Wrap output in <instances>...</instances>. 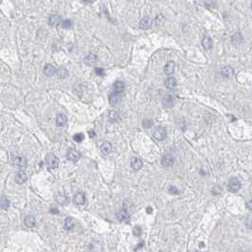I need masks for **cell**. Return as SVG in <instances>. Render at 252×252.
I'll return each instance as SVG.
<instances>
[{"label":"cell","mask_w":252,"mask_h":252,"mask_svg":"<svg viewBox=\"0 0 252 252\" xmlns=\"http://www.w3.org/2000/svg\"><path fill=\"white\" fill-rule=\"evenodd\" d=\"M97 60H98V58H97V56L95 55V54L90 53L84 58V63L86 64H88V65H93L97 63Z\"/></svg>","instance_id":"cell-21"},{"label":"cell","mask_w":252,"mask_h":252,"mask_svg":"<svg viewBox=\"0 0 252 252\" xmlns=\"http://www.w3.org/2000/svg\"><path fill=\"white\" fill-rule=\"evenodd\" d=\"M83 138H84V136H83V134H82V133H78V134L74 135V137H73V139H74L76 142H82V141L83 140Z\"/></svg>","instance_id":"cell-33"},{"label":"cell","mask_w":252,"mask_h":252,"mask_svg":"<svg viewBox=\"0 0 252 252\" xmlns=\"http://www.w3.org/2000/svg\"><path fill=\"white\" fill-rule=\"evenodd\" d=\"M165 86L169 90H173L175 88V86H176V80H175L173 77L167 78L165 81Z\"/></svg>","instance_id":"cell-13"},{"label":"cell","mask_w":252,"mask_h":252,"mask_svg":"<svg viewBox=\"0 0 252 252\" xmlns=\"http://www.w3.org/2000/svg\"><path fill=\"white\" fill-rule=\"evenodd\" d=\"M243 41V37L241 35L240 32H236V33L232 36V43L235 44V45H239Z\"/></svg>","instance_id":"cell-29"},{"label":"cell","mask_w":252,"mask_h":252,"mask_svg":"<svg viewBox=\"0 0 252 252\" xmlns=\"http://www.w3.org/2000/svg\"><path fill=\"white\" fill-rule=\"evenodd\" d=\"M129 217H130V215H129V213L127 212V211H126L125 209H124V210H122V211H119V212L117 214V218H118V221H120V222H123V221L128 220Z\"/></svg>","instance_id":"cell-22"},{"label":"cell","mask_w":252,"mask_h":252,"mask_svg":"<svg viewBox=\"0 0 252 252\" xmlns=\"http://www.w3.org/2000/svg\"><path fill=\"white\" fill-rule=\"evenodd\" d=\"M60 160L57 157L54 155H48L47 157V165L48 169H56L59 166Z\"/></svg>","instance_id":"cell-3"},{"label":"cell","mask_w":252,"mask_h":252,"mask_svg":"<svg viewBox=\"0 0 252 252\" xmlns=\"http://www.w3.org/2000/svg\"><path fill=\"white\" fill-rule=\"evenodd\" d=\"M64 227L65 229H68V231H71V229L74 227V222L71 218L68 217L67 219L64 220Z\"/></svg>","instance_id":"cell-27"},{"label":"cell","mask_w":252,"mask_h":252,"mask_svg":"<svg viewBox=\"0 0 252 252\" xmlns=\"http://www.w3.org/2000/svg\"><path fill=\"white\" fill-rule=\"evenodd\" d=\"M202 46H203L204 48L207 49V50L211 49V48H212V46H213V42H212L211 38L209 37V36H205V37L203 38V40H202Z\"/></svg>","instance_id":"cell-15"},{"label":"cell","mask_w":252,"mask_h":252,"mask_svg":"<svg viewBox=\"0 0 252 252\" xmlns=\"http://www.w3.org/2000/svg\"><path fill=\"white\" fill-rule=\"evenodd\" d=\"M143 246H144V243H143V242H142V243H140V244H138V246H137V247L135 248V250L137 251V250H138L139 248L141 249L142 247H143Z\"/></svg>","instance_id":"cell-36"},{"label":"cell","mask_w":252,"mask_h":252,"mask_svg":"<svg viewBox=\"0 0 252 252\" xmlns=\"http://www.w3.org/2000/svg\"><path fill=\"white\" fill-rule=\"evenodd\" d=\"M68 122V117L64 114H59L56 117V124L58 126H64Z\"/></svg>","instance_id":"cell-16"},{"label":"cell","mask_w":252,"mask_h":252,"mask_svg":"<svg viewBox=\"0 0 252 252\" xmlns=\"http://www.w3.org/2000/svg\"><path fill=\"white\" fill-rule=\"evenodd\" d=\"M12 161L13 166L18 169H25L27 167V159L25 157H22L19 155H12Z\"/></svg>","instance_id":"cell-1"},{"label":"cell","mask_w":252,"mask_h":252,"mask_svg":"<svg viewBox=\"0 0 252 252\" xmlns=\"http://www.w3.org/2000/svg\"><path fill=\"white\" fill-rule=\"evenodd\" d=\"M147 212H148V213H152V212H153V209H152L151 207H147Z\"/></svg>","instance_id":"cell-39"},{"label":"cell","mask_w":252,"mask_h":252,"mask_svg":"<svg viewBox=\"0 0 252 252\" xmlns=\"http://www.w3.org/2000/svg\"><path fill=\"white\" fill-rule=\"evenodd\" d=\"M74 203L76 205H83L85 203V194L83 192H77L74 196Z\"/></svg>","instance_id":"cell-10"},{"label":"cell","mask_w":252,"mask_h":252,"mask_svg":"<svg viewBox=\"0 0 252 252\" xmlns=\"http://www.w3.org/2000/svg\"><path fill=\"white\" fill-rule=\"evenodd\" d=\"M246 207H247V209L249 211H251V209H252V201H248L247 204H246Z\"/></svg>","instance_id":"cell-37"},{"label":"cell","mask_w":252,"mask_h":252,"mask_svg":"<svg viewBox=\"0 0 252 252\" xmlns=\"http://www.w3.org/2000/svg\"><path fill=\"white\" fill-rule=\"evenodd\" d=\"M27 180V174L23 172V171H20L19 173H17L16 176H15V182L17 184H23L25 183Z\"/></svg>","instance_id":"cell-20"},{"label":"cell","mask_w":252,"mask_h":252,"mask_svg":"<svg viewBox=\"0 0 252 252\" xmlns=\"http://www.w3.org/2000/svg\"><path fill=\"white\" fill-rule=\"evenodd\" d=\"M174 69H175V64L174 62L171 61V62H168L167 64L165 65V68H164V71L167 75H172L174 73Z\"/></svg>","instance_id":"cell-19"},{"label":"cell","mask_w":252,"mask_h":252,"mask_svg":"<svg viewBox=\"0 0 252 252\" xmlns=\"http://www.w3.org/2000/svg\"><path fill=\"white\" fill-rule=\"evenodd\" d=\"M142 165H143V163H142V161L139 159V158H137L135 157L133 160H132V163H131V167H132L135 171H138L141 169Z\"/></svg>","instance_id":"cell-24"},{"label":"cell","mask_w":252,"mask_h":252,"mask_svg":"<svg viewBox=\"0 0 252 252\" xmlns=\"http://www.w3.org/2000/svg\"><path fill=\"white\" fill-rule=\"evenodd\" d=\"M80 153L76 150H70L68 155H67V157L69 161H72V162H77L79 159H80Z\"/></svg>","instance_id":"cell-7"},{"label":"cell","mask_w":252,"mask_h":252,"mask_svg":"<svg viewBox=\"0 0 252 252\" xmlns=\"http://www.w3.org/2000/svg\"><path fill=\"white\" fill-rule=\"evenodd\" d=\"M84 2H92V0H83Z\"/></svg>","instance_id":"cell-41"},{"label":"cell","mask_w":252,"mask_h":252,"mask_svg":"<svg viewBox=\"0 0 252 252\" xmlns=\"http://www.w3.org/2000/svg\"><path fill=\"white\" fill-rule=\"evenodd\" d=\"M122 93H118V92H112L109 96V103L111 105L115 106L117 105L120 101H122Z\"/></svg>","instance_id":"cell-5"},{"label":"cell","mask_w":252,"mask_h":252,"mask_svg":"<svg viewBox=\"0 0 252 252\" xmlns=\"http://www.w3.org/2000/svg\"><path fill=\"white\" fill-rule=\"evenodd\" d=\"M50 212L54 213V214H57V213H59V211L57 209H53V207H52V209L50 210Z\"/></svg>","instance_id":"cell-38"},{"label":"cell","mask_w":252,"mask_h":252,"mask_svg":"<svg viewBox=\"0 0 252 252\" xmlns=\"http://www.w3.org/2000/svg\"><path fill=\"white\" fill-rule=\"evenodd\" d=\"M89 136H90L91 138H93V137L95 136V133H94V131H90V132H89Z\"/></svg>","instance_id":"cell-40"},{"label":"cell","mask_w":252,"mask_h":252,"mask_svg":"<svg viewBox=\"0 0 252 252\" xmlns=\"http://www.w3.org/2000/svg\"><path fill=\"white\" fill-rule=\"evenodd\" d=\"M161 163L164 167H170V166H173V163H174V159L173 157L171 156V155H166L164 156L161 159Z\"/></svg>","instance_id":"cell-9"},{"label":"cell","mask_w":252,"mask_h":252,"mask_svg":"<svg viewBox=\"0 0 252 252\" xmlns=\"http://www.w3.org/2000/svg\"><path fill=\"white\" fill-rule=\"evenodd\" d=\"M25 225L28 227H34L35 225H36V221H35V218L31 215H29L25 218Z\"/></svg>","instance_id":"cell-23"},{"label":"cell","mask_w":252,"mask_h":252,"mask_svg":"<svg viewBox=\"0 0 252 252\" xmlns=\"http://www.w3.org/2000/svg\"><path fill=\"white\" fill-rule=\"evenodd\" d=\"M125 85L124 83L122 81H117L113 84V92H118V93H122L124 91Z\"/></svg>","instance_id":"cell-11"},{"label":"cell","mask_w":252,"mask_h":252,"mask_svg":"<svg viewBox=\"0 0 252 252\" xmlns=\"http://www.w3.org/2000/svg\"><path fill=\"white\" fill-rule=\"evenodd\" d=\"M152 27V20L150 17L146 16L144 18H142L139 22V28L141 29H148Z\"/></svg>","instance_id":"cell-8"},{"label":"cell","mask_w":252,"mask_h":252,"mask_svg":"<svg viewBox=\"0 0 252 252\" xmlns=\"http://www.w3.org/2000/svg\"><path fill=\"white\" fill-rule=\"evenodd\" d=\"M61 24L64 29H69L72 27V21L70 19H64V21H61Z\"/></svg>","instance_id":"cell-30"},{"label":"cell","mask_w":252,"mask_h":252,"mask_svg":"<svg viewBox=\"0 0 252 252\" xmlns=\"http://www.w3.org/2000/svg\"><path fill=\"white\" fill-rule=\"evenodd\" d=\"M174 103H175V99L173 95H170V94H167L164 96L163 100H162V103H163V106H165L167 108H170L172 106L174 105Z\"/></svg>","instance_id":"cell-6"},{"label":"cell","mask_w":252,"mask_h":252,"mask_svg":"<svg viewBox=\"0 0 252 252\" xmlns=\"http://www.w3.org/2000/svg\"><path fill=\"white\" fill-rule=\"evenodd\" d=\"M9 206H10V202H9V199L7 197H5V196L0 197V207L3 210H8Z\"/></svg>","instance_id":"cell-26"},{"label":"cell","mask_w":252,"mask_h":252,"mask_svg":"<svg viewBox=\"0 0 252 252\" xmlns=\"http://www.w3.org/2000/svg\"><path fill=\"white\" fill-rule=\"evenodd\" d=\"M227 189L231 192H236L241 189V182L237 178H231L228 182Z\"/></svg>","instance_id":"cell-4"},{"label":"cell","mask_w":252,"mask_h":252,"mask_svg":"<svg viewBox=\"0 0 252 252\" xmlns=\"http://www.w3.org/2000/svg\"><path fill=\"white\" fill-rule=\"evenodd\" d=\"M169 193L171 194H173V195H177L180 193V191L175 187V186H170V188H169Z\"/></svg>","instance_id":"cell-32"},{"label":"cell","mask_w":252,"mask_h":252,"mask_svg":"<svg viewBox=\"0 0 252 252\" xmlns=\"http://www.w3.org/2000/svg\"><path fill=\"white\" fill-rule=\"evenodd\" d=\"M133 234L135 236H140V234H141V228L139 227H135L133 228Z\"/></svg>","instance_id":"cell-34"},{"label":"cell","mask_w":252,"mask_h":252,"mask_svg":"<svg viewBox=\"0 0 252 252\" xmlns=\"http://www.w3.org/2000/svg\"><path fill=\"white\" fill-rule=\"evenodd\" d=\"M95 73L98 76H103V75H104V70L102 68H95Z\"/></svg>","instance_id":"cell-35"},{"label":"cell","mask_w":252,"mask_h":252,"mask_svg":"<svg viewBox=\"0 0 252 252\" xmlns=\"http://www.w3.org/2000/svg\"><path fill=\"white\" fill-rule=\"evenodd\" d=\"M44 73L48 77H52V76L56 73V68L53 67L52 64H47L45 68H44Z\"/></svg>","instance_id":"cell-17"},{"label":"cell","mask_w":252,"mask_h":252,"mask_svg":"<svg viewBox=\"0 0 252 252\" xmlns=\"http://www.w3.org/2000/svg\"><path fill=\"white\" fill-rule=\"evenodd\" d=\"M153 137L157 140H163L167 137V131L163 127H157V129L154 130V132H153Z\"/></svg>","instance_id":"cell-2"},{"label":"cell","mask_w":252,"mask_h":252,"mask_svg":"<svg viewBox=\"0 0 252 252\" xmlns=\"http://www.w3.org/2000/svg\"><path fill=\"white\" fill-rule=\"evenodd\" d=\"M57 75L60 79H65L68 77V71L67 68H60L58 70H57Z\"/></svg>","instance_id":"cell-25"},{"label":"cell","mask_w":252,"mask_h":252,"mask_svg":"<svg viewBox=\"0 0 252 252\" xmlns=\"http://www.w3.org/2000/svg\"><path fill=\"white\" fill-rule=\"evenodd\" d=\"M61 23V16L58 14H51L48 17V24L50 26H57Z\"/></svg>","instance_id":"cell-14"},{"label":"cell","mask_w":252,"mask_h":252,"mask_svg":"<svg viewBox=\"0 0 252 252\" xmlns=\"http://www.w3.org/2000/svg\"><path fill=\"white\" fill-rule=\"evenodd\" d=\"M118 119H119V115L118 112H116L114 110L109 112V120H110V122H118Z\"/></svg>","instance_id":"cell-28"},{"label":"cell","mask_w":252,"mask_h":252,"mask_svg":"<svg viewBox=\"0 0 252 252\" xmlns=\"http://www.w3.org/2000/svg\"><path fill=\"white\" fill-rule=\"evenodd\" d=\"M142 125H143V127H144V128L148 129V128H151L153 125H154V122H153L152 119H148V118H146V119H144V120H143V122H142Z\"/></svg>","instance_id":"cell-31"},{"label":"cell","mask_w":252,"mask_h":252,"mask_svg":"<svg viewBox=\"0 0 252 252\" xmlns=\"http://www.w3.org/2000/svg\"><path fill=\"white\" fill-rule=\"evenodd\" d=\"M101 151H102V153L103 155H106V156L109 155L112 152V144L108 141L103 142V143L102 144V146H101Z\"/></svg>","instance_id":"cell-12"},{"label":"cell","mask_w":252,"mask_h":252,"mask_svg":"<svg viewBox=\"0 0 252 252\" xmlns=\"http://www.w3.org/2000/svg\"><path fill=\"white\" fill-rule=\"evenodd\" d=\"M221 73H222V76H224V77L231 78L234 75V70L231 67H225V68H222Z\"/></svg>","instance_id":"cell-18"}]
</instances>
